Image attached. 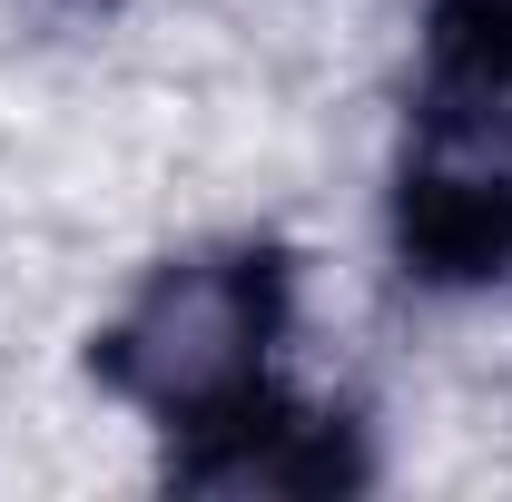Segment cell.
<instances>
[{"mask_svg":"<svg viewBox=\"0 0 512 502\" xmlns=\"http://www.w3.org/2000/svg\"><path fill=\"white\" fill-rule=\"evenodd\" d=\"M286 345V286L247 247H188L168 256L109 325V384L148 424L207 434L247 414L266 365Z\"/></svg>","mask_w":512,"mask_h":502,"instance_id":"6da1fadb","label":"cell"},{"mask_svg":"<svg viewBox=\"0 0 512 502\" xmlns=\"http://www.w3.org/2000/svg\"><path fill=\"white\" fill-rule=\"evenodd\" d=\"M404 247L434 266H493L512 247V40L453 30L404 138Z\"/></svg>","mask_w":512,"mask_h":502,"instance_id":"7a4b0ae2","label":"cell"},{"mask_svg":"<svg viewBox=\"0 0 512 502\" xmlns=\"http://www.w3.org/2000/svg\"><path fill=\"white\" fill-rule=\"evenodd\" d=\"M453 30L463 40H512V0H453Z\"/></svg>","mask_w":512,"mask_h":502,"instance_id":"3957f363","label":"cell"},{"mask_svg":"<svg viewBox=\"0 0 512 502\" xmlns=\"http://www.w3.org/2000/svg\"><path fill=\"white\" fill-rule=\"evenodd\" d=\"M40 10H50V20H119L128 0H40Z\"/></svg>","mask_w":512,"mask_h":502,"instance_id":"277c9868","label":"cell"}]
</instances>
